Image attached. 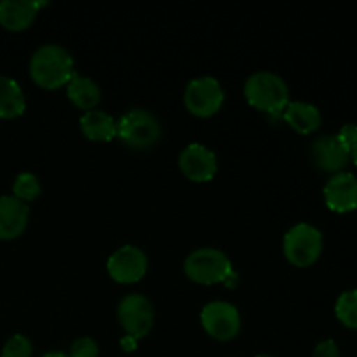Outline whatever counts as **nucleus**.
I'll list each match as a JSON object with an SVG mask.
<instances>
[{
  "instance_id": "obj_4",
  "label": "nucleus",
  "mask_w": 357,
  "mask_h": 357,
  "mask_svg": "<svg viewBox=\"0 0 357 357\" xmlns=\"http://www.w3.org/2000/svg\"><path fill=\"white\" fill-rule=\"evenodd\" d=\"M323 234L310 223H298L288 230L282 243L286 260L300 268L310 267L323 253Z\"/></svg>"
},
{
  "instance_id": "obj_1",
  "label": "nucleus",
  "mask_w": 357,
  "mask_h": 357,
  "mask_svg": "<svg viewBox=\"0 0 357 357\" xmlns=\"http://www.w3.org/2000/svg\"><path fill=\"white\" fill-rule=\"evenodd\" d=\"M30 75L42 89H59L75 77L72 56L61 45H42L31 56Z\"/></svg>"
},
{
  "instance_id": "obj_16",
  "label": "nucleus",
  "mask_w": 357,
  "mask_h": 357,
  "mask_svg": "<svg viewBox=\"0 0 357 357\" xmlns=\"http://www.w3.org/2000/svg\"><path fill=\"white\" fill-rule=\"evenodd\" d=\"M80 129L91 142H112L117 136V122L101 110H89L80 117Z\"/></svg>"
},
{
  "instance_id": "obj_28",
  "label": "nucleus",
  "mask_w": 357,
  "mask_h": 357,
  "mask_svg": "<svg viewBox=\"0 0 357 357\" xmlns=\"http://www.w3.org/2000/svg\"><path fill=\"white\" fill-rule=\"evenodd\" d=\"M255 357H272V356H267V354H260V356H255Z\"/></svg>"
},
{
  "instance_id": "obj_18",
  "label": "nucleus",
  "mask_w": 357,
  "mask_h": 357,
  "mask_svg": "<svg viewBox=\"0 0 357 357\" xmlns=\"http://www.w3.org/2000/svg\"><path fill=\"white\" fill-rule=\"evenodd\" d=\"M26 108V100L20 84L9 77L0 75V117L16 119Z\"/></svg>"
},
{
  "instance_id": "obj_17",
  "label": "nucleus",
  "mask_w": 357,
  "mask_h": 357,
  "mask_svg": "<svg viewBox=\"0 0 357 357\" xmlns=\"http://www.w3.org/2000/svg\"><path fill=\"white\" fill-rule=\"evenodd\" d=\"M66 94L70 101L80 110H94L98 103L101 101V89L94 80L89 77L75 75L68 84H66Z\"/></svg>"
},
{
  "instance_id": "obj_15",
  "label": "nucleus",
  "mask_w": 357,
  "mask_h": 357,
  "mask_svg": "<svg viewBox=\"0 0 357 357\" xmlns=\"http://www.w3.org/2000/svg\"><path fill=\"white\" fill-rule=\"evenodd\" d=\"M282 119L300 135H310L319 129L321 112L319 108L303 101H289L288 107L282 112Z\"/></svg>"
},
{
  "instance_id": "obj_6",
  "label": "nucleus",
  "mask_w": 357,
  "mask_h": 357,
  "mask_svg": "<svg viewBox=\"0 0 357 357\" xmlns=\"http://www.w3.org/2000/svg\"><path fill=\"white\" fill-rule=\"evenodd\" d=\"M119 323L124 328L126 337L132 340H142L143 337L150 333L155 319V312L146 296L132 293V295L124 296L119 303L117 309Z\"/></svg>"
},
{
  "instance_id": "obj_20",
  "label": "nucleus",
  "mask_w": 357,
  "mask_h": 357,
  "mask_svg": "<svg viewBox=\"0 0 357 357\" xmlns=\"http://www.w3.org/2000/svg\"><path fill=\"white\" fill-rule=\"evenodd\" d=\"M42 188H40V181L35 174L31 173H21L17 174V178L14 180L13 185V194L14 197H17L20 201L28 202V201H35V199L40 195Z\"/></svg>"
},
{
  "instance_id": "obj_5",
  "label": "nucleus",
  "mask_w": 357,
  "mask_h": 357,
  "mask_svg": "<svg viewBox=\"0 0 357 357\" xmlns=\"http://www.w3.org/2000/svg\"><path fill=\"white\" fill-rule=\"evenodd\" d=\"M117 136L129 149H152L160 139V124L149 110L135 108L119 119Z\"/></svg>"
},
{
  "instance_id": "obj_14",
  "label": "nucleus",
  "mask_w": 357,
  "mask_h": 357,
  "mask_svg": "<svg viewBox=\"0 0 357 357\" xmlns=\"http://www.w3.org/2000/svg\"><path fill=\"white\" fill-rule=\"evenodd\" d=\"M45 2L35 0H3L0 2V24L9 31H23L35 21Z\"/></svg>"
},
{
  "instance_id": "obj_11",
  "label": "nucleus",
  "mask_w": 357,
  "mask_h": 357,
  "mask_svg": "<svg viewBox=\"0 0 357 357\" xmlns=\"http://www.w3.org/2000/svg\"><path fill=\"white\" fill-rule=\"evenodd\" d=\"M178 166H180L181 173L192 181L197 183H204L215 178L216 171H218V162H216V155L204 145H188L183 152L180 153L178 159Z\"/></svg>"
},
{
  "instance_id": "obj_7",
  "label": "nucleus",
  "mask_w": 357,
  "mask_h": 357,
  "mask_svg": "<svg viewBox=\"0 0 357 357\" xmlns=\"http://www.w3.org/2000/svg\"><path fill=\"white\" fill-rule=\"evenodd\" d=\"M225 93L215 77H199L188 82L185 89V107L195 117H211L220 112Z\"/></svg>"
},
{
  "instance_id": "obj_8",
  "label": "nucleus",
  "mask_w": 357,
  "mask_h": 357,
  "mask_svg": "<svg viewBox=\"0 0 357 357\" xmlns=\"http://www.w3.org/2000/svg\"><path fill=\"white\" fill-rule=\"evenodd\" d=\"M201 323L206 333L220 342H229L239 335L241 316L232 303L211 302L202 309Z\"/></svg>"
},
{
  "instance_id": "obj_13",
  "label": "nucleus",
  "mask_w": 357,
  "mask_h": 357,
  "mask_svg": "<svg viewBox=\"0 0 357 357\" xmlns=\"http://www.w3.org/2000/svg\"><path fill=\"white\" fill-rule=\"evenodd\" d=\"M26 202L20 201L14 195H2L0 197V239L13 241L24 232L28 225Z\"/></svg>"
},
{
  "instance_id": "obj_22",
  "label": "nucleus",
  "mask_w": 357,
  "mask_h": 357,
  "mask_svg": "<svg viewBox=\"0 0 357 357\" xmlns=\"http://www.w3.org/2000/svg\"><path fill=\"white\" fill-rule=\"evenodd\" d=\"M98 356H100L98 344L89 337L79 338V340L73 342L68 354V357H98Z\"/></svg>"
},
{
  "instance_id": "obj_24",
  "label": "nucleus",
  "mask_w": 357,
  "mask_h": 357,
  "mask_svg": "<svg viewBox=\"0 0 357 357\" xmlns=\"http://www.w3.org/2000/svg\"><path fill=\"white\" fill-rule=\"evenodd\" d=\"M338 138L342 139V143H344L347 149H352L357 143V124L342 126V129L338 131Z\"/></svg>"
},
{
  "instance_id": "obj_9",
  "label": "nucleus",
  "mask_w": 357,
  "mask_h": 357,
  "mask_svg": "<svg viewBox=\"0 0 357 357\" xmlns=\"http://www.w3.org/2000/svg\"><path fill=\"white\" fill-rule=\"evenodd\" d=\"M108 274L119 284H132L142 281L149 268L146 255L136 246H124L108 258Z\"/></svg>"
},
{
  "instance_id": "obj_3",
  "label": "nucleus",
  "mask_w": 357,
  "mask_h": 357,
  "mask_svg": "<svg viewBox=\"0 0 357 357\" xmlns=\"http://www.w3.org/2000/svg\"><path fill=\"white\" fill-rule=\"evenodd\" d=\"M185 274L192 282L211 286L218 282H229L236 272L232 268V261L223 251L202 248L188 255L185 260Z\"/></svg>"
},
{
  "instance_id": "obj_12",
  "label": "nucleus",
  "mask_w": 357,
  "mask_h": 357,
  "mask_svg": "<svg viewBox=\"0 0 357 357\" xmlns=\"http://www.w3.org/2000/svg\"><path fill=\"white\" fill-rule=\"evenodd\" d=\"M324 202L335 213L357 209V176L349 171L333 174L324 185Z\"/></svg>"
},
{
  "instance_id": "obj_2",
  "label": "nucleus",
  "mask_w": 357,
  "mask_h": 357,
  "mask_svg": "<svg viewBox=\"0 0 357 357\" xmlns=\"http://www.w3.org/2000/svg\"><path fill=\"white\" fill-rule=\"evenodd\" d=\"M248 103L268 115L282 117L289 103V89L284 80L272 72L253 73L244 84Z\"/></svg>"
},
{
  "instance_id": "obj_19",
  "label": "nucleus",
  "mask_w": 357,
  "mask_h": 357,
  "mask_svg": "<svg viewBox=\"0 0 357 357\" xmlns=\"http://www.w3.org/2000/svg\"><path fill=\"white\" fill-rule=\"evenodd\" d=\"M335 314L344 326L357 330V289H349L338 296Z\"/></svg>"
},
{
  "instance_id": "obj_23",
  "label": "nucleus",
  "mask_w": 357,
  "mask_h": 357,
  "mask_svg": "<svg viewBox=\"0 0 357 357\" xmlns=\"http://www.w3.org/2000/svg\"><path fill=\"white\" fill-rule=\"evenodd\" d=\"M312 357H340V349L335 340H323L316 345Z\"/></svg>"
},
{
  "instance_id": "obj_21",
  "label": "nucleus",
  "mask_w": 357,
  "mask_h": 357,
  "mask_svg": "<svg viewBox=\"0 0 357 357\" xmlns=\"http://www.w3.org/2000/svg\"><path fill=\"white\" fill-rule=\"evenodd\" d=\"M33 345L24 335H14L6 342L0 357H31Z\"/></svg>"
},
{
  "instance_id": "obj_25",
  "label": "nucleus",
  "mask_w": 357,
  "mask_h": 357,
  "mask_svg": "<svg viewBox=\"0 0 357 357\" xmlns=\"http://www.w3.org/2000/svg\"><path fill=\"white\" fill-rule=\"evenodd\" d=\"M121 345L126 352H131V351H135L136 345H138V342L132 340V338H129V337H126L121 340Z\"/></svg>"
},
{
  "instance_id": "obj_10",
  "label": "nucleus",
  "mask_w": 357,
  "mask_h": 357,
  "mask_svg": "<svg viewBox=\"0 0 357 357\" xmlns=\"http://www.w3.org/2000/svg\"><path fill=\"white\" fill-rule=\"evenodd\" d=\"M314 164L324 173H342L351 162V149L342 143L338 135H323L310 146Z\"/></svg>"
},
{
  "instance_id": "obj_27",
  "label": "nucleus",
  "mask_w": 357,
  "mask_h": 357,
  "mask_svg": "<svg viewBox=\"0 0 357 357\" xmlns=\"http://www.w3.org/2000/svg\"><path fill=\"white\" fill-rule=\"evenodd\" d=\"M42 357H68V356L63 354V352H47V354H44Z\"/></svg>"
},
{
  "instance_id": "obj_26",
  "label": "nucleus",
  "mask_w": 357,
  "mask_h": 357,
  "mask_svg": "<svg viewBox=\"0 0 357 357\" xmlns=\"http://www.w3.org/2000/svg\"><path fill=\"white\" fill-rule=\"evenodd\" d=\"M351 159L354 160V164L357 166V143L351 149Z\"/></svg>"
}]
</instances>
